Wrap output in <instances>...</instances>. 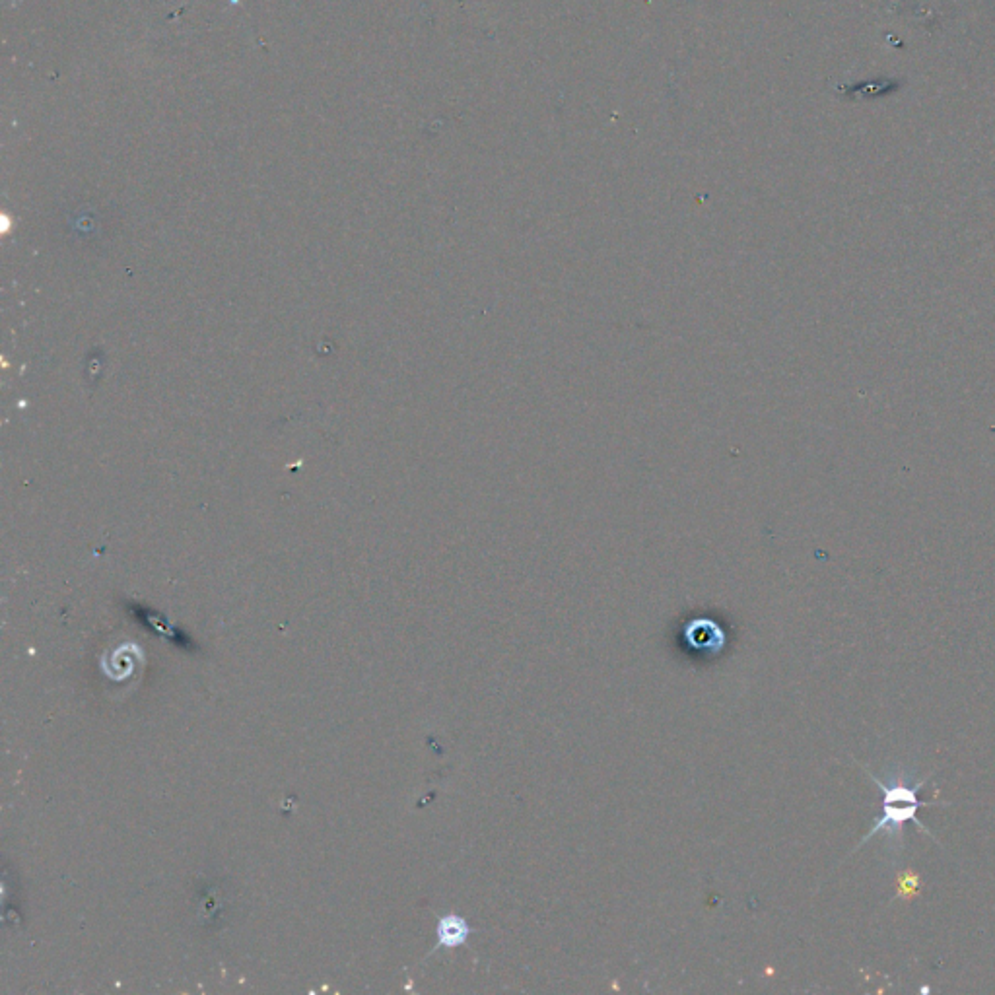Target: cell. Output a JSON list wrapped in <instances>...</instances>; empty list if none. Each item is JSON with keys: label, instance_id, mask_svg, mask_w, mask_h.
<instances>
[{"label": "cell", "instance_id": "cell-1", "mask_svg": "<svg viewBox=\"0 0 995 995\" xmlns=\"http://www.w3.org/2000/svg\"><path fill=\"white\" fill-rule=\"evenodd\" d=\"M869 778L883 790L885 809H883V817L867 832V836L861 840L859 846L869 842V838L875 836L877 832L885 830L889 834V850L900 854L902 846H904V840H902L904 838V824H920L918 809L924 805H935L937 801H920L918 791L922 790V786L926 784L927 780L912 782L914 772H910L902 766H894L891 772H887V782H883L873 772H869ZM920 828L927 834H931L924 824H920Z\"/></svg>", "mask_w": 995, "mask_h": 995}, {"label": "cell", "instance_id": "cell-2", "mask_svg": "<svg viewBox=\"0 0 995 995\" xmlns=\"http://www.w3.org/2000/svg\"><path fill=\"white\" fill-rule=\"evenodd\" d=\"M438 935H440V943L446 945V947H457V945H463L469 937V927L467 924L457 918V916H447L442 922H440V929H438Z\"/></svg>", "mask_w": 995, "mask_h": 995}, {"label": "cell", "instance_id": "cell-3", "mask_svg": "<svg viewBox=\"0 0 995 995\" xmlns=\"http://www.w3.org/2000/svg\"><path fill=\"white\" fill-rule=\"evenodd\" d=\"M708 624H710V620H696V622H692V624L688 626V642H690L694 648H712V650H716V648L712 646V642H716L718 646L723 644V640H721V638H710V632L706 634Z\"/></svg>", "mask_w": 995, "mask_h": 995}]
</instances>
